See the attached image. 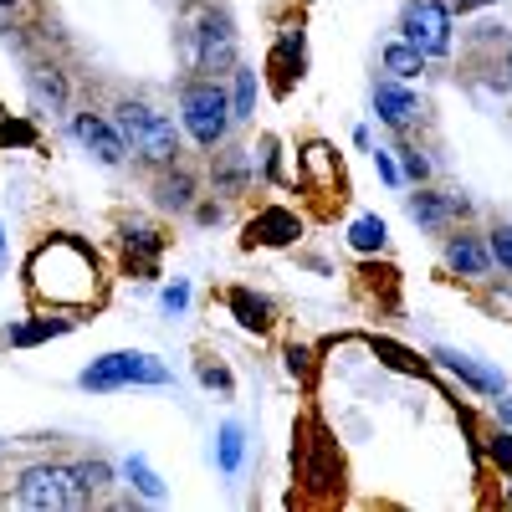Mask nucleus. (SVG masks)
Here are the masks:
<instances>
[{
  "label": "nucleus",
  "instance_id": "1",
  "mask_svg": "<svg viewBox=\"0 0 512 512\" xmlns=\"http://www.w3.org/2000/svg\"><path fill=\"white\" fill-rule=\"evenodd\" d=\"M26 292H31V303H47L62 313L98 308L103 303V267H98L93 246L77 236L41 241L26 256Z\"/></svg>",
  "mask_w": 512,
  "mask_h": 512
},
{
  "label": "nucleus",
  "instance_id": "2",
  "mask_svg": "<svg viewBox=\"0 0 512 512\" xmlns=\"http://www.w3.org/2000/svg\"><path fill=\"white\" fill-rule=\"evenodd\" d=\"M113 123H118L123 144L134 149V159H139V164H149V169H169V164H180V128H175V118L154 113L149 103L123 98V103L113 108Z\"/></svg>",
  "mask_w": 512,
  "mask_h": 512
},
{
  "label": "nucleus",
  "instance_id": "3",
  "mask_svg": "<svg viewBox=\"0 0 512 512\" xmlns=\"http://www.w3.org/2000/svg\"><path fill=\"white\" fill-rule=\"evenodd\" d=\"M180 118H185V134L205 149L216 154L226 139H231V98L221 88V77H190L180 88Z\"/></svg>",
  "mask_w": 512,
  "mask_h": 512
},
{
  "label": "nucleus",
  "instance_id": "4",
  "mask_svg": "<svg viewBox=\"0 0 512 512\" xmlns=\"http://www.w3.org/2000/svg\"><path fill=\"white\" fill-rule=\"evenodd\" d=\"M185 62L190 72L200 77H221V72H236V26L221 6H205L200 0V11L185 31Z\"/></svg>",
  "mask_w": 512,
  "mask_h": 512
},
{
  "label": "nucleus",
  "instance_id": "5",
  "mask_svg": "<svg viewBox=\"0 0 512 512\" xmlns=\"http://www.w3.org/2000/svg\"><path fill=\"white\" fill-rule=\"evenodd\" d=\"M297 436H303L292 446L297 477L308 487H323V497H344V456H338V441H328V431H318V425H303Z\"/></svg>",
  "mask_w": 512,
  "mask_h": 512
},
{
  "label": "nucleus",
  "instance_id": "6",
  "mask_svg": "<svg viewBox=\"0 0 512 512\" xmlns=\"http://www.w3.org/2000/svg\"><path fill=\"white\" fill-rule=\"evenodd\" d=\"M82 390H123V384H169V369L154 359V354H134V349H123V354H103L93 359L88 369L77 374Z\"/></svg>",
  "mask_w": 512,
  "mask_h": 512
},
{
  "label": "nucleus",
  "instance_id": "7",
  "mask_svg": "<svg viewBox=\"0 0 512 512\" xmlns=\"http://www.w3.org/2000/svg\"><path fill=\"white\" fill-rule=\"evenodd\" d=\"M11 497L31 512H52V507H77V482H72V466L57 461H36L16 477Z\"/></svg>",
  "mask_w": 512,
  "mask_h": 512
},
{
  "label": "nucleus",
  "instance_id": "8",
  "mask_svg": "<svg viewBox=\"0 0 512 512\" xmlns=\"http://www.w3.org/2000/svg\"><path fill=\"white\" fill-rule=\"evenodd\" d=\"M400 31L420 57H446L451 52V11L441 0H410L400 11Z\"/></svg>",
  "mask_w": 512,
  "mask_h": 512
},
{
  "label": "nucleus",
  "instance_id": "9",
  "mask_svg": "<svg viewBox=\"0 0 512 512\" xmlns=\"http://www.w3.org/2000/svg\"><path fill=\"white\" fill-rule=\"evenodd\" d=\"M72 139L82 144V149H93L98 154V164H123L128 159V144H123V134H118V123H108L103 113H72Z\"/></svg>",
  "mask_w": 512,
  "mask_h": 512
},
{
  "label": "nucleus",
  "instance_id": "10",
  "mask_svg": "<svg viewBox=\"0 0 512 512\" xmlns=\"http://www.w3.org/2000/svg\"><path fill=\"white\" fill-rule=\"evenodd\" d=\"M297 236H303V221H297V210H287V205H267V210H256V216L246 221L241 246H292Z\"/></svg>",
  "mask_w": 512,
  "mask_h": 512
},
{
  "label": "nucleus",
  "instance_id": "11",
  "mask_svg": "<svg viewBox=\"0 0 512 512\" xmlns=\"http://www.w3.org/2000/svg\"><path fill=\"white\" fill-rule=\"evenodd\" d=\"M466 221V216H472V205H466L461 195H446V190H415L410 195V221L415 226H425V231H451V221Z\"/></svg>",
  "mask_w": 512,
  "mask_h": 512
},
{
  "label": "nucleus",
  "instance_id": "12",
  "mask_svg": "<svg viewBox=\"0 0 512 512\" xmlns=\"http://www.w3.org/2000/svg\"><path fill=\"white\" fill-rule=\"evenodd\" d=\"M446 267L456 272V277H487L492 272V246L477 236V231H451L446 236Z\"/></svg>",
  "mask_w": 512,
  "mask_h": 512
},
{
  "label": "nucleus",
  "instance_id": "13",
  "mask_svg": "<svg viewBox=\"0 0 512 512\" xmlns=\"http://www.w3.org/2000/svg\"><path fill=\"white\" fill-rule=\"evenodd\" d=\"M374 113L390 128H410L420 118V103L410 88H400V77H384V82H374Z\"/></svg>",
  "mask_w": 512,
  "mask_h": 512
},
{
  "label": "nucleus",
  "instance_id": "14",
  "mask_svg": "<svg viewBox=\"0 0 512 512\" xmlns=\"http://www.w3.org/2000/svg\"><path fill=\"white\" fill-rule=\"evenodd\" d=\"M164 251V236L154 226H123V267L134 277H154V256Z\"/></svg>",
  "mask_w": 512,
  "mask_h": 512
},
{
  "label": "nucleus",
  "instance_id": "15",
  "mask_svg": "<svg viewBox=\"0 0 512 512\" xmlns=\"http://www.w3.org/2000/svg\"><path fill=\"white\" fill-rule=\"evenodd\" d=\"M210 175H216V195H241L256 180V164L246 159V149L221 144V154H210Z\"/></svg>",
  "mask_w": 512,
  "mask_h": 512
},
{
  "label": "nucleus",
  "instance_id": "16",
  "mask_svg": "<svg viewBox=\"0 0 512 512\" xmlns=\"http://www.w3.org/2000/svg\"><path fill=\"white\" fill-rule=\"evenodd\" d=\"M226 308L236 313V323L246 328V333H256V338H267L272 333V303H267V297L262 292H251V287H231L226 292Z\"/></svg>",
  "mask_w": 512,
  "mask_h": 512
},
{
  "label": "nucleus",
  "instance_id": "17",
  "mask_svg": "<svg viewBox=\"0 0 512 512\" xmlns=\"http://www.w3.org/2000/svg\"><path fill=\"white\" fill-rule=\"evenodd\" d=\"M154 205L159 210H190L195 205V175H190L185 164L154 169Z\"/></svg>",
  "mask_w": 512,
  "mask_h": 512
},
{
  "label": "nucleus",
  "instance_id": "18",
  "mask_svg": "<svg viewBox=\"0 0 512 512\" xmlns=\"http://www.w3.org/2000/svg\"><path fill=\"white\" fill-rule=\"evenodd\" d=\"M297 180H303L313 195H333V190H338V154H333L328 144H308Z\"/></svg>",
  "mask_w": 512,
  "mask_h": 512
},
{
  "label": "nucleus",
  "instance_id": "19",
  "mask_svg": "<svg viewBox=\"0 0 512 512\" xmlns=\"http://www.w3.org/2000/svg\"><path fill=\"white\" fill-rule=\"evenodd\" d=\"M436 359H441V369H451L461 384H472V390H482V395H502V390H507L497 369H487V364H477V359H466V354H456V349H436Z\"/></svg>",
  "mask_w": 512,
  "mask_h": 512
},
{
  "label": "nucleus",
  "instance_id": "20",
  "mask_svg": "<svg viewBox=\"0 0 512 512\" xmlns=\"http://www.w3.org/2000/svg\"><path fill=\"white\" fill-rule=\"evenodd\" d=\"M26 88H31V108L36 113H62L67 108V77L57 67H31Z\"/></svg>",
  "mask_w": 512,
  "mask_h": 512
},
{
  "label": "nucleus",
  "instance_id": "21",
  "mask_svg": "<svg viewBox=\"0 0 512 512\" xmlns=\"http://www.w3.org/2000/svg\"><path fill=\"white\" fill-rule=\"evenodd\" d=\"M272 72H277V82L272 88L277 93H292V77H303V31H282V41H277V52H272Z\"/></svg>",
  "mask_w": 512,
  "mask_h": 512
},
{
  "label": "nucleus",
  "instance_id": "22",
  "mask_svg": "<svg viewBox=\"0 0 512 512\" xmlns=\"http://www.w3.org/2000/svg\"><path fill=\"white\" fill-rule=\"evenodd\" d=\"M72 482H77V507H93L108 497L113 472H108V461H72Z\"/></svg>",
  "mask_w": 512,
  "mask_h": 512
},
{
  "label": "nucleus",
  "instance_id": "23",
  "mask_svg": "<svg viewBox=\"0 0 512 512\" xmlns=\"http://www.w3.org/2000/svg\"><path fill=\"white\" fill-rule=\"evenodd\" d=\"M384 72H390V77H420L425 72V57L410 47V41H390V47H384Z\"/></svg>",
  "mask_w": 512,
  "mask_h": 512
},
{
  "label": "nucleus",
  "instance_id": "24",
  "mask_svg": "<svg viewBox=\"0 0 512 512\" xmlns=\"http://www.w3.org/2000/svg\"><path fill=\"white\" fill-rule=\"evenodd\" d=\"M123 472H128V482H134V492H139V497H149V502H164V497H169V492H164V482L154 477V466H149L144 456H128Z\"/></svg>",
  "mask_w": 512,
  "mask_h": 512
},
{
  "label": "nucleus",
  "instance_id": "25",
  "mask_svg": "<svg viewBox=\"0 0 512 512\" xmlns=\"http://www.w3.org/2000/svg\"><path fill=\"white\" fill-rule=\"evenodd\" d=\"M67 328H72L67 318H36V323L6 328V344H41V338H57V333H67Z\"/></svg>",
  "mask_w": 512,
  "mask_h": 512
},
{
  "label": "nucleus",
  "instance_id": "26",
  "mask_svg": "<svg viewBox=\"0 0 512 512\" xmlns=\"http://www.w3.org/2000/svg\"><path fill=\"white\" fill-rule=\"evenodd\" d=\"M384 236H390V231H384V221H379V216H359V221L349 226V246H354V251H364V256L384 251Z\"/></svg>",
  "mask_w": 512,
  "mask_h": 512
},
{
  "label": "nucleus",
  "instance_id": "27",
  "mask_svg": "<svg viewBox=\"0 0 512 512\" xmlns=\"http://www.w3.org/2000/svg\"><path fill=\"white\" fill-rule=\"evenodd\" d=\"M256 113V72L251 67H236V88H231V118L246 123Z\"/></svg>",
  "mask_w": 512,
  "mask_h": 512
},
{
  "label": "nucleus",
  "instance_id": "28",
  "mask_svg": "<svg viewBox=\"0 0 512 512\" xmlns=\"http://www.w3.org/2000/svg\"><path fill=\"white\" fill-rule=\"evenodd\" d=\"M241 451H246L241 425L226 420V425H221V472H241Z\"/></svg>",
  "mask_w": 512,
  "mask_h": 512
},
{
  "label": "nucleus",
  "instance_id": "29",
  "mask_svg": "<svg viewBox=\"0 0 512 512\" xmlns=\"http://www.w3.org/2000/svg\"><path fill=\"white\" fill-rule=\"evenodd\" d=\"M487 246H492V262L512 277V226H492L487 231Z\"/></svg>",
  "mask_w": 512,
  "mask_h": 512
},
{
  "label": "nucleus",
  "instance_id": "30",
  "mask_svg": "<svg viewBox=\"0 0 512 512\" xmlns=\"http://www.w3.org/2000/svg\"><path fill=\"white\" fill-rule=\"evenodd\" d=\"M313 359H318V354H313L308 344H292V349H287V374L303 379V384H313Z\"/></svg>",
  "mask_w": 512,
  "mask_h": 512
},
{
  "label": "nucleus",
  "instance_id": "31",
  "mask_svg": "<svg viewBox=\"0 0 512 512\" xmlns=\"http://www.w3.org/2000/svg\"><path fill=\"white\" fill-rule=\"evenodd\" d=\"M6 144L31 149V144H36V128H31V123H16V118H0V149H6Z\"/></svg>",
  "mask_w": 512,
  "mask_h": 512
},
{
  "label": "nucleus",
  "instance_id": "32",
  "mask_svg": "<svg viewBox=\"0 0 512 512\" xmlns=\"http://www.w3.org/2000/svg\"><path fill=\"white\" fill-rule=\"evenodd\" d=\"M487 461L502 466V472H512V431H492L487 436Z\"/></svg>",
  "mask_w": 512,
  "mask_h": 512
},
{
  "label": "nucleus",
  "instance_id": "33",
  "mask_svg": "<svg viewBox=\"0 0 512 512\" xmlns=\"http://www.w3.org/2000/svg\"><path fill=\"white\" fill-rule=\"evenodd\" d=\"M405 175H410L415 185H425V180H431V159H425L420 149H405Z\"/></svg>",
  "mask_w": 512,
  "mask_h": 512
},
{
  "label": "nucleus",
  "instance_id": "34",
  "mask_svg": "<svg viewBox=\"0 0 512 512\" xmlns=\"http://www.w3.org/2000/svg\"><path fill=\"white\" fill-rule=\"evenodd\" d=\"M374 349H379L384 359H390L395 369H410V374H420V369H425L420 359H410V354H405V349H395V344H374Z\"/></svg>",
  "mask_w": 512,
  "mask_h": 512
},
{
  "label": "nucleus",
  "instance_id": "35",
  "mask_svg": "<svg viewBox=\"0 0 512 512\" xmlns=\"http://www.w3.org/2000/svg\"><path fill=\"white\" fill-rule=\"evenodd\" d=\"M159 303H164V313H185V303H190V287H185V282L164 287V297H159Z\"/></svg>",
  "mask_w": 512,
  "mask_h": 512
},
{
  "label": "nucleus",
  "instance_id": "36",
  "mask_svg": "<svg viewBox=\"0 0 512 512\" xmlns=\"http://www.w3.org/2000/svg\"><path fill=\"white\" fill-rule=\"evenodd\" d=\"M200 379L210 384V390H231V374H226V369H210V364H200Z\"/></svg>",
  "mask_w": 512,
  "mask_h": 512
},
{
  "label": "nucleus",
  "instance_id": "37",
  "mask_svg": "<svg viewBox=\"0 0 512 512\" xmlns=\"http://www.w3.org/2000/svg\"><path fill=\"white\" fill-rule=\"evenodd\" d=\"M195 221H200V226H216V221H221V205H216V200L195 205Z\"/></svg>",
  "mask_w": 512,
  "mask_h": 512
},
{
  "label": "nucleus",
  "instance_id": "38",
  "mask_svg": "<svg viewBox=\"0 0 512 512\" xmlns=\"http://www.w3.org/2000/svg\"><path fill=\"white\" fill-rule=\"evenodd\" d=\"M374 164H379V175H384V180H390V185H400V169L390 164V154H384V149L374 154Z\"/></svg>",
  "mask_w": 512,
  "mask_h": 512
},
{
  "label": "nucleus",
  "instance_id": "39",
  "mask_svg": "<svg viewBox=\"0 0 512 512\" xmlns=\"http://www.w3.org/2000/svg\"><path fill=\"white\" fill-rule=\"evenodd\" d=\"M497 420L512 425V395H497Z\"/></svg>",
  "mask_w": 512,
  "mask_h": 512
},
{
  "label": "nucleus",
  "instance_id": "40",
  "mask_svg": "<svg viewBox=\"0 0 512 512\" xmlns=\"http://www.w3.org/2000/svg\"><path fill=\"white\" fill-rule=\"evenodd\" d=\"M507 88H512V52H507Z\"/></svg>",
  "mask_w": 512,
  "mask_h": 512
},
{
  "label": "nucleus",
  "instance_id": "41",
  "mask_svg": "<svg viewBox=\"0 0 512 512\" xmlns=\"http://www.w3.org/2000/svg\"><path fill=\"white\" fill-rule=\"evenodd\" d=\"M507 477H512V472H507ZM507 507H512V482H507Z\"/></svg>",
  "mask_w": 512,
  "mask_h": 512
},
{
  "label": "nucleus",
  "instance_id": "42",
  "mask_svg": "<svg viewBox=\"0 0 512 512\" xmlns=\"http://www.w3.org/2000/svg\"><path fill=\"white\" fill-rule=\"evenodd\" d=\"M6 6H16V0H0V11H6Z\"/></svg>",
  "mask_w": 512,
  "mask_h": 512
},
{
  "label": "nucleus",
  "instance_id": "43",
  "mask_svg": "<svg viewBox=\"0 0 512 512\" xmlns=\"http://www.w3.org/2000/svg\"><path fill=\"white\" fill-rule=\"evenodd\" d=\"M0 251H6V236H0Z\"/></svg>",
  "mask_w": 512,
  "mask_h": 512
},
{
  "label": "nucleus",
  "instance_id": "44",
  "mask_svg": "<svg viewBox=\"0 0 512 512\" xmlns=\"http://www.w3.org/2000/svg\"><path fill=\"white\" fill-rule=\"evenodd\" d=\"M0 451H6V441H0Z\"/></svg>",
  "mask_w": 512,
  "mask_h": 512
}]
</instances>
